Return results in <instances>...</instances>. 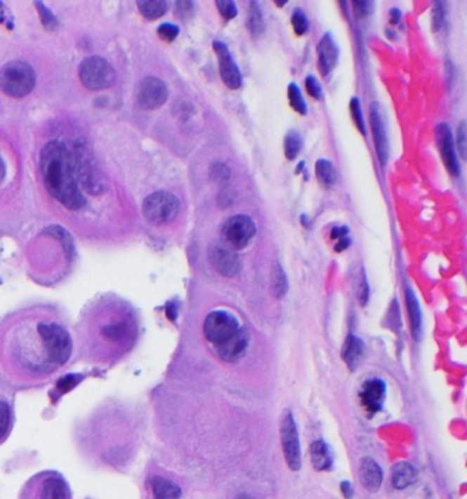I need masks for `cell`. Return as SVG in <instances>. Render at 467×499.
I'll return each instance as SVG.
<instances>
[{"mask_svg":"<svg viewBox=\"0 0 467 499\" xmlns=\"http://www.w3.org/2000/svg\"><path fill=\"white\" fill-rule=\"evenodd\" d=\"M210 171H211V177H213L216 181H220V183L228 181L229 177H230L229 167H226L225 164H222V162L214 164Z\"/></svg>","mask_w":467,"mask_h":499,"instance_id":"cell-37","label":"cell"},{"mask_svg":"<svg viewBox=\"0 0 467 499\" xmlns=\"http://www.w3.org/2000/svg\"><path fill=\"white\" fill-rule=\"evenodd\" d=\"M20 499H72V494L60 473L40 472L25 484Z\"/></svg>","mask_w":467,"mask_h":499,"instance_id":"cell-4","label":"cell"},{"mask_svg":"<svg viewBox=\"0 0 467 499\" xmlns=\"http://www.w3.org/2000/svg\"><path fill=\"white\" fill-rule=\"evenodd\" d=\"M37 8H39V11L41 13V20H43V24H44V27H48V28H53L54 25H55V18H54V15L50 13V10H47L46 7H41V4L40 3H37Z\"/></svg>","mask_w":467,"mask_h":499,"instance_id":"cell-42","label":"cell"},{"mask_svg":"<svg viewBox=\"0 0 467 499\" xmlns=\"http://www.w3.org/2000/svg\"><path fill=\"white\" fill-rule=\"evenodd\" d=\"M287 3V0H282V1H278V0H275V4H278V7H282L284 4Z\"/></svg>","mask_w":467,"mask_h":499,"instance_id":"cell-49","label":"cell"},{"mask_svg":"<svg viewBox=\"0 0 467 499\" xmlns=\"http://www.w3.org/2000/svg\"><path fill=\"white\" fill-rule=\"evenodd\" d=\"M67 323L47 309L15 313L0 323V386L4 391L41 387L72 360Z\"/></svg>","mask_w":467,"mask_h":499,"instance_id":"cell-1","label":"cell"},{"mask_svg":"<svg viewBox=\"0 0 467 499\" xmlns=\"http://www.w3.org/2000/svg\"><path fill=\"white\" fill-rule=\"evenodd\" d=\"M359 480L367 491L376 493L383 483V471L374 460L363 458L359 464Z\"/></svg>","mask_w":467,"mask_h":499,"instance_id":"cell-17","label":"cell"},{"mask_svg":"<svg viewBox=\"0 0 467 499\" xmlns=\"http://www.w3.org/2000/svg\"><path fill=\"white\" fill-rule=\"evenodd\" d=\"M209 261L211 266L225 278L236 276L242 269L240 257L235 249H229L223 243H211L209 246Z\"/></svg>","mask_w":467,"mask_h":499,"instance_id":"cell-11","label":"cell"},{"mask_svg":"<svg viewBox=\"0 0 467 499\" xmlns=\"http://www.w3.org/2000/svg\"><path fill=\"white\" fill-rule=\"evenodd\" d=\"M81 83L92 91L110 88L115 82V72L110 63L99 56L84 59L79 67Z\"/></svg>","mask_w":467,"mask_h":499,"instance_id":"cell-6","label":"cell"},{"mask_svg":"<svg viewBox=\"0 0 467 499\" xmlns=\"http://www.w3.org/2000/svg\"><path fill=\"white\" fill-rule=\"evenodd\" d=\"M294 30L298 36H303L308 30V20L302 8H295L291 18Z\"/></svg>","mask_w":467,"mask_h":499,"instance_id":"cell-32","label":"cell"},{"mask_svg":"<svg viewBox=\"0 0 467 499\" xmlns=\"http://www.w3.org/2000/svg\"><path fill=\"white\" fill-rule=\"evenodd\" d=\"M389 20H390V24H397L399 21H400V18H402V13L397 10V8H392L390 11H389Z\"/></svg>","mask_w":467,"mask_h":499,"instance_id":"cell-45","label":"cell"},{"mask_svg":"<svg viewBox=\"0 0 467 499\" xmlns=\"http://www.w3.org/2000/svg\"><path fill=\"white\" fill-rule=\"evenodd\" d=\"M341 491H343L346 498H351L353 497V487H351V484L348 481H344L341 484Z\"/></svg>","mask_w":467,"mask_h":499,"instance_id":"cell-46","label":"cell"},{"mask_svg":"<svg viewBox=\"0 0 467 499\" xmlns=\"http://www.w3.org/2000/svg\"><path fill=\"white\" fill-rule=\"evenodd\" d=\"M363 406L370 412H379L385 399V384L381 380H370L364 383L360 392Z\"/></svg>","mask_w":467,"mask_h":499,"instance_id":"cell-19","label":"cell"},{"mask_svg":"<svg viewBox=\"0 0 467 499\" xmlns=\"http://www.w3.org/2000/svg\"><path fill=\"white\" fill-rule=\"evenodd\" d=\"M406 302H407V309H409V316H410V323H412V332L415 337H419L421 333V309L416 302L415 295L412 294V290L407 288L406 291Z\"/></svg>","mask_w":467,"mask_h":499,"instance_id":"cell-26","label":"cell"},{"mask_svg":"<svg viewBox=\"0 0 467 499\" xmlns=\"http://www.w3.org/2000/svg\"><path fill=\"white\" fill-rule=\"evenodd\" d=\"M357 297L360 305H366V302L369 299V284H367V278H366L363 271L360 272V275L357 278Z\"/></svg>","mask_w":467,"mask_h":499,"instance_id":"cell-35","label":"cell"},{"mask_svg":"<svg viewBox=\"0 0 467 499\" xmlns=\"http://www.w3.org/2000/svg\"><path fill=\"white\" fill-rule=\"evenodd\" d=\"M256 233L255 222L246 214H237L228 219L222 225V243L229 249H243L247 247Z\"/></svg>","mask_w":467,"mask_h":499,"instance_id":"cell-7","label":"cell"},{"mask_svg":"<svg viewBox=\"0 0 467 499\" xmlns=\"http://www.w3.org/2000/svg\"><path fill=\"white\" fill-rule=\"evenodd\" d=\"M350 110H351V114H353V118H354V122H355L357 129L360 131V134H362V135H366L364 119H363V115H362L360 102H359V99H357V98H353V99H351V103H350Z\"/></svg>","mask_w":467,"mask_h":499,"instance_id":"cell-33","label":"cell"},{"mask_svg":"<svg viewBox=\"0 0 467 499\" xmlns=\"http://www.w3.org/2000/svg\"><path fill=\"white\" fill-rule=\"evenodd\" d=\"M14 427V408L10 396L0 389V444L10 436Z\"/></svg>","mask_w":467,"mask_h":499,"instance_id":"cell-20","label":"cell"},{"mask_svg":"<svg viewBox=\"0 0 467 499\" xmlns=\"http://www.w3.org/2000/svg\"><path fill=\"white\" fill-rule=\"evenodd\" d=\"M341 356L344 362L351 369H355L363 357V343L360 342V339L350 335L344 342Z\"/></svg>","mask_w":467,"mask_h":499,"instance_id":"cell-23","label":"cell"},{"mask_svg":"<svg viewBox=\"0 0 467 499\" xmlns=\"http://www.w3.org/2000/svg\"><path fill=\"white\" fill-rule=\"evenodd\" d=\"M138 8L140 13L147 18V20H158L161 18L167 10V4L162 0H141L138 1Z\"/></svg>","mask_w":467,"mask_h":499,"instance_id":"cell-25","label":"cell"},{"mask_svg":"<svg viewBox=\"0 0 467 499\" xmlns=\"http://www.w3.org/2000/svg\"><path fill=\"white\" fill-rule=\"evenodd\" d=\"M140 339V321L132 306L106 299L88 309L76 330L80 358L89 365L110 368L126 358Z\"/></svg>","mask_w":467,"mask_h":499,"instance_id":"cell-2","label":"cell"},{"mask_svg":"<svg viewBox=\"0 0 467 499\" xmlns=\"http://www.w3.org/2000/svg\"><path fill=\"white\" fill-rule=\"evenodd\" d=\"M305 91L314 99H320L321 98V85L315 80L314 76H308L305 79Z\"/></svg>","mask_w":467,"mask_h":499,"instance_id":"cell-40","label":"cell"},{"mask_svg":"<svg viewBox=\"0 0 467 499\" xmlns=\"http://www.w3.org/2000/svg\"><path fill=\"white\" fill-rule=\"evenodd\" d=\"M3 177H4V165H3V162L0 160V181H1Z\"/></svg>","mask_w":467,"mask_h":499,"instance_id":"cell-48","label":"cell"},{"mask_svg":"<svg viewBox=\"0 0 467 499\" xmlns=\"http://www.w3.org/2000/svg\"><path fill=\"white\" fill-rule=\"evenodd\" d=\"M310 455H311V464L317 471H327L331 467L333 455L329 446L325 442L317 441L311 444Z\"/></svg>","mask_w":467,"mask_h":499,"instance_id":"cell-21","label":"cell"},{"mask_svg":"<svg viewBox=\"0 0 467 499\" xmlns=\"http://www.w3.org/2000/svg\"><path fill=\"white\" fill-rule=\"evenodd\" d=\"M416 477H418L416 469L409 462H399L393 467L392 481H393L395 488H397V490L407 488L409 486L415 483Z\"/></svg>","mask_w":467,"mask_h":499,"instance_id":"cell-22","label":"cell"},{"mask_svg":"<svg viewBox=\"0 0 467 499\" xmlns=\"http://www.w3.org/2000/svg\"><path fill=\"white\" fill-rule=\"evenodd\" d=\"M1 13H3V4L0 3V14H1Z\"/></svg>","mask_w":467,"mask_h":499,"instance_id":"cell-50","label":"cell"},{"mask_svg":"<svg viewBox=\"0 0 467 499\" xmlns=\"http://www.w3.org/2000/svg\"><path fill=\"white\" fill-rule=\"evenodd\" d=\"M279 435H281L284 457H285V461H287L289 469L299 471L301 465H302L299 435H298V428H296V424L294 420V415L289 410H285L281 416Z\"/></svg>","mask_w":467,"mask_h":499,"instance_id":"cell-9","label":"cell"},{"mask_svg":"<svg viewBox=\"0 0 467 499\" xmlns=\"http://www.w3.org/2000/svg\"><path fill=\"white\" fill-rule=\"evenodd\" d=\"M213 48L220 62V74L222 82L230 89H239L243 83V77L240 69L237 67V65L235 63L233 58L229 53V48L222 41H214Z\"/></svg>","mask_w":467,"mask_h":499,"instance_id":"cell-13","label":"cell"},{"mask_svg":"<svg viewBox=\"0 0 467 499\" xmlns=\"http://www.w3.org/2000/svg\"><path fill=\"white\" fill-rule=\"evenodd\" d=\"M152 491L157 499H178L181 495V490L174 483L162 477H155L152 480Z\"/></svg>","mask_w":467,"mask_h":499,"instance_id":"cell-24","label":"cell"},{"mask_svg":"<svg viewBox=\"0 0 467 499\" xmlns=\"http://www.w3.org/2000/svg\"><path fill=\"white\" fill-rule=\"evenodd\" d=\"M353 4L357 17H366L373 10V1H354Z\"/></svg>","mask_w":467,"mask_h":499,"instance_id":"cell-41","label":"cell"},{"mask_svg":"<svg viewBox=\"0 0 467 499\" xmlns=\"http://www.w3.org/2000/svg\"><path fill=\"white\" fill-rule=\"evenodd\" d=\"M348 246H350V239L341 238V239H338V243L336 245L334 249H336V251H343V249H347Z\"/></svg>","mask_w":467,"mask_h":499,"instance_id":"cell-47","label":"cell"},{"mask_svg":"<svg viewBox=\"0 0 467 499\" xmlns=\"http://www.w3.org/2000/svg\"><path fill=\"white\" fill-rule=\"evenodd\" d=\"M436 136L439 144L440 154L444 167L449 171V174L458 177L461 174V167L456 158V151L454 145V139L451 129L447 124H440L436 128Z\"/></svg>","mask_w":467,"mask_h":499,"instance_id":"cell-14","label":"cell"},{"mask_svg":"<svg viewBox=\"0 0 467 499\" xmlns=\"http://www.w3.org/2000/svg\"><path fill=\"white\" fill-rule=\"evenodd\" d=\"M239 330L240 328L237 320L230 313L223 310L211 311L206 317L203 324V332L206 339L216 347L230 339Z\"/></svg>","mask_w":467,"mask_h":499,"instance_id":"cell-10","label":"cell"},{"mask_svg":"<svg viewBox=\"0 0 467 499\" xmlns=\"http://www.w3.org/2000/svg\"><path fill=\"white\" fill-rule=\"evenodd\" d=\"M288 99L291 103V108L295 111H298L299 114L305 115L307 114V105L305 101L303 99L302 92L299 89V86L295 83L289 84L288 86Z\"/></svg>","mask_w":467,"mask_h":499,"instance_id":"cell-31","label":"cell"},{"mask_svg":"<svg viewBox=\"0 0 467 499\" xmlns=\"http://www.w3.org/2000/svg\"><path fill=\"white\" fill-rule=\"evenodd\" d=\"M36 74L22 60H11L0 70V88L11 98H24L34 88Z\"/></svg>","mask_w":467,"mask_h":499,"instance_id":"cell-5","label":"cell"},{"mask_svg":"<svg viewBox=\"0 0 467 499\" xmlns=\"http://www.w3.org/2000/svg\"><path fill=\"white\" fill-rule=\"evenodd\" d=\"M180 33V29L177 25L173 24H162L158 28V34L161 36V39H164L166 41H173Z\"/></svg>","mask_w":467,"mask_h":499,"instance_id":"cell-38","label":"cell"},{"mask_svg":"<svg viewBox=\"0 0 467 499\" xmlns=\"http://www.w3.org/2000/svg\"><path fill=\"white\" fill-rule=\"evenodd\" d=\"M466 122L462 121L458 127L456 131V145L459 150V154L462 157V160L466 158L467 143H466Z\"/></svg>","mask_w":467,"mask_h":499,"instance_id":"cell-36","label":"cell"},{"mask_svg":"<svg viewBox=\"0 0 467 499\" xmlns=\"http://www.w3.org/2000/svg\"><path fill=\"white\" fill-rule=\"evenodd\" d=\"M315 174L324 187H331L336 183V169L328 160H318L317 161Z\"/></svg>","mask_w":467,"mask_h":499,"instance_id":"cell-28","label":"cell"},{"mask_svg":"<svg viewBox=\"0 0 467 499\" xmlns=\"http://www.w3.org/2000/svg\"><path fill=\"white\" fill-rule=\"evenodd\" d=\"M217 4V8L221 13V15L225 18V20H232L237 15V7L233 1L230 0H217L216 1Z\"/></svg>","mask_w":467,"mask_h":499,"instance_id":"cell-34","label":"cell"},{"mask_svg":"<svg viewBox=\"0 0 467 499\" xmlns=\"http://www.w3.org/2000/svg\"><path fill=\"white\" fill-rule=\"evenodd\" d=\"M247 25L249 32L252 33V36H259V34H262V32H263V29H265V24H263V18H262L261 8L256 6L255 1H252V3H251V7H249Z\"/></svg>","mask_w":467,"mask_h":499,"instance_id":"cell-30","label":"cell"},{"mask_svg":"<svg viewBox=\"0 0 467 499\" xmlns=\"http://www.w3.org/2000/svg\"><path fill=\"white\" fill-rule=\"evenodd\" d=\"M347 233H348V228H346V226H343V228H333V231H331V238L333 239H341V238H346L347 236Z\"/></svg>","mask_w":467,"mask_h":499,"instance_id":"cell-44","label":"cell"},{"mask_svg":"<svg viewBox=\"0 0 467 499\" xmlns=\"http://www.w3.org/2000/svg\"><path fill=\"white\" fill-rule=\"evenodd\" d=\"M270 287H272V294L278 299L282 298L288 291V280L284 273L282 266L278 264H275V266H273Z\"/></svg>","mask_w":467,"mask_h":499,"instance_id":"cell-27","label":"cell"},{"mask_svg":"<svg viewBox=\"0 0 467 499\" xmlns=\"http://www.w3.org/2000/svg\"><path fill=\"white\" fill-rule=\"evenodd\" d=\"M444 3L442 1H436L435 7H433V30L438 32L441 29L444 24Z\"/></svg>","mask_w":467,"mask_h":499,"instance_id":"cell-39","label":"cell"},{"mask_svg":"<svg viewBox=\"0 0 467 499\" xmlns=\"http://www.w3.org/2000/svg\"><path fill=\"white\" fill-rule=\"evenodd\" d=\"M192 10V1H177V14L180 15V18L187 17L188 14H191Z\"/></svg>","mask_w":467,"mask_h":499,"instance_id":"cell-43","label":"cell"},{"mask_svg":"<svg viewBox=\"0 0 467 499\" xmlns=\"http://www.w3.org/2000/svg\"><path fill=\"white\" fill-rule=\"evenodd\" d=\"M40 169L47 191L70 210H79L85 205L80 190L73 157L62 141H48L40 154Z\"/></svg>","mask_w":467,"mask_h":499,"instance_id":"cell-3","label":"cell"},{"mask_svg":"<svg viewBox=\"0 0 467 499\" xmlns=\"http://www.w3.org/2000/svg\"><path fill=\"white\" fill-rule=\"evenodd\" d=\"M370 125H371L373 140H374L379 160H380L381 165L385 167V164L388 161V139H386L384 121H383V117H381V112H380L377 103H373L370 108Z\"/></svg>","mask_w":467,"mask_h":499,"instance_id":"cell-15","label":"cell"},{"mask_svg":"<svg viewBox=\"0 0 467 499\" xmlns=\"http://www.w3.org/2000/svg\"><path fill=\"white\" fill-rule=\"evenodd\" d=\"M302 138L296 131H291L284 141V151H285V157L289 161L296 160V157L301 154L302 150Z\"/></svg>","mask_w":467,"mask_h":499,"instance_id":"cell-29","label":"cell"},{"mask_svg":"<svg viewBox=\"0 0 467 499\" xmlns=\"http://www.w3.org/2000/svg\"><path fill=\"white\" fill-rule=\"evenodd\" d=\"M337 58L338 48L329 33H327L318 43V67L324 76H328L333 70Z\"/></svg>","mask_w":467,"mask_h":499,"instance_id":"cell-18","label":"cell"},{"mask_svg":"<svg viewBox=\"0 0 467 499\" xmlns=\"http://www.w3.org/2000/svg\"><path fill=\"white\" fill-rule=\"evenodd\" d=\"M180 212V200L170 193L158 191L145 197L143 213L152 223H167L173 221Z\"/></svg>","mask_w":467,"mask_h":499,"instance_id":"cell-8","label":"cell"},{"mask_svg":"<svg viewBox=\"0 0 467 499\" xmlns=\"http://www.w3.org/2000/svg\"><path fill=\"white\" fill-rule=\"evenodd\" d=\"M169 96L166 84L157 77H145L138 85V101L145 110L161 108Z\"/></svg>","mask_w":467,"mask_h":499,"instance_id":"cell-12","label":"cell"},{"mask_svg":"<svg viewBox=\"0 0 467 499\" xmlns=\"http://www.w3.org/2000/svg\"><path fill=\"white\" fill-rule=\"evenodd\" d=\"M248 340H249L248 333L244 330H239L230 339L217 346L218 356L222 360L228 362L239 360L247 350Z\"/></svg>","mask_w":467,"mask_h":499,"instance_id":"cell-16","label":"cell"}]
</instances>
